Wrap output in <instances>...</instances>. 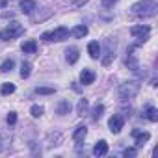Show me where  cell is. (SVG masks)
I'll return each instance as SVG.
<instances>
[{"label": "cell", "mask_w": 158, "mask_h": 158, "mask_svg": "<svg viewBox=\"0 0 158 158\" xmlns=\"http://www.w3.org/2000/svg\"><path fill=\"white\" fill-rule=\"evenodd\" d=\"M158 6H156V0H139L132 6V15L136 17H152L156 13Z\"/></svg>", "instance_id": "cell-1"}, {"label": "cell", "mask_w": 158, "mask_h": 158, "mask_svg": "<svg viewBox=\"0 0 158 158\" xmlns=\"http://www.w3.org/2000/svg\"><path fill=\"white\" fill-rule=\"evenodd\" d=\"M138 91H139V84H138L136 80H132V82H125V84L119 86V89H117V97L125 102V101L134 99V97L138 95Z\"/></svg>", "instance_id": "cell-2"}, {"label": "cell", "mask_w": 158, "mask_h": 158, "mask_svg": "<svg viewBox=\"0 0 158 158\" xmlns=\"http://www.w3.org/2000/svg\"><path fill=\"white\" fill-rule=\"evenodd\" d=\"M23 34H24V26L19 24V23H11L8 28H4L2 32H0V39H2V41H10V39H15V37L23 35Z\"/></svg>", "instance_id": "cell-3"}, {"label": "cell", "mask_w": 158, "mask_h": 158, "mask_svg": "<svg viewBox=\"0 0 158 158\" xmlns=\"http://www.w3.org/2000/svg\"><path fill=\"white\" fill-rule=\"evenodd\" d=\"M67 37H69V30H67L65 26H60V28H56V30H52V32H45V34L41 35L43 41H63V39H67Z\"/></svg>", "instance_id": "cell-4"}, {"label": "cell", "mask_w": 158, "mask_h": 158, "mask_svg": "<svg viewBox=\"0 0 158 158\" xmlns=\"http://www.w3.org/2000/svg\"><path fill=\"white\" fill-rule=\"evenodd\" d=\"M115 58V43L112 39H106V50L102 56V65H110Z\"/></svg>", "instance_id": "cell-5"}, {"label": "cell", "mask_w": 158, "mask_h": 158, "mask_svg": "<svg viewBox=\"0 0 158 158\" xmlns=\"http://www.w3.org/2000/svg\"><path fill=\"white\" fill-rule=\"evenodd\" d=\"M123 125H125V117L119 115V114L112 115L110 121H108V127H110V132H112V134H119L121 128H123Z\"/></svg>", "instance_id": "cell-6"}, {"label": "cell", "mask_w": 158, "mask_h": 158, "mask_svg": "<svg viewBox=\"0 0 158 158\" xmlns=\"http://www.w3.org/2000/svg\"><path fill=\"white\" fill-rule=\"evenodd\" d=\"M130 34H132V37H136V39H147L149 37V34H151V26H147V24H139V26H132L130 28Z\"/></svg>", "instance_id": "cell-7"}, {"label": "cell", "mask_w": 158, "mask_h": 158, "mask_svg": "<svg viewBox=\"0 0 158 158\" xmlns=\"http://www.w3.org/2000/svg\"><path fill=\"white\" fill-rule=\"evenodd\" d=\"M80 82H82L84 86L93 84V82H95V73H93L91 69H84V71L80 73Z\"/></svg>", "instance_id": "cell-8"}, {"label": "cell", "mask_w": 158, "mask_h": 158, "mask_svg": "<svg viewBox=\"0 0 158 158\" xmlns=\"http://www.w3.org/2000/svg\"><path fill=\"white\" fill-rule=\"evenodd\" d=\"M86 134H88V127L86 125H80V127H76V130L73 132V139L76 143H82L84 138H86Z\"/></svg>", "instance_id": "cell-9"}, {"label": "cell", "mask_w": 158, "mask_h": 158, "mask_svg": "<svg viewBox=\"0 0 158 158\" xmlns=\"http://www.w3.org/2000/svg\"><path fill=\"white\" fill-rule=\"evenodd\" d=\"M88 32H89V30H88V26L78 24V26H74L69 34H71L73 37H76V39H82V37H86V35H88Z\"/></svg>", "instance_id": "cell-10"}, {"label": "cell", "mask_w": 158, "mask_h": 158, "mask_svg": "<svg viewBox=\"0 0 158 158\" xmlns=\"http://www.w3.org/2000/svg\"><path fill=\"white\" fill-rule=\"evenodd\" d=\"M106 152H108V143H106L104 139L97 141L95 147H93V154H95V156H104Z\"/></svg>", "instance_id": "cell-11"}, {"label": "cell", "mask_w": 158, "mask_h": 158, "mask_svg": "<svg viewBox=\"0 0 158 158\" xmlns=\"http://www.w3.org/2000/svg\"><path fill=\"white\" fill-rule=\"evenodd\" d=\"M132 136H134V139H136V145H143V143L149 141V138H151L149 132H139V130H132Z\"/></svg>", "instance_id": "cell-12"}, {"label": "cell", "mask_w": 158, "mask_h": 158, "mask_svg": "<svg viewBox=\"0 0 158 158\" xmlns=\"http://www.w3.org/2000/svg\"><path fill=\"white\" fill-rule=\"evenodd\" d=\"M78 56H80V54H78V48L76 47H69L65 50V58H67L69 63H76L78 61Z\"/></svg>", "instance_id": "cell-13"}, {"label": "cell", "mask_w": 158, "mask_h": 158, "mask_svg": "<svg viewBox=\"0 0 158 158\" xmlns=\"http://www.w3.org/2000/svg\"><path fill=\"white\" fill-rule=\"evenodd\" d=\"M21 11L23 13H26V15H30L34 10H35V2H34V0H21Z\"/></svg>", "instance_id": "cell-14"}, {"label": "cell", "mask_w": 158, "mask_h": 158, "mask_svg": "<svg viewBox=\"0 0 158 158\" xmlns=\"http://www.w3.org/2000/svg\"><path fill=\"white\" fill-rule=\"evenodd\" d=\"M21 48H23L24 54H35V52H37V43H35L34 39H30V41H24Z\"/></svg>", "instance_id": "cell-15"}, {"label": "cell", "mask_w": 158, "mask_h": 158, "mask_svg": "<svg viewBox=\"0 0 158 158\" xmlns=\"http://www.w3.org/2000/svg\"><path fill=\"white\" fill-rule=\"evenodd\" d=\"M88 52H89V56H91L93 60H97V58L101 56V45H99V41H91V43L88 45Z\"/></svg>", "instance_id": "cell-16"}, {"label": "cell", "mask_w": 158, "mask_h": 158, "mask_svg": "<svg viewBox=\"0 0 158 158\" xmlns=\"http://www.w3.org/2000/svg\"><path fill=\"white\" fill-rule=\"evenodd\" d=\"M145 117L151 121V123H156L158 121V110L154 106H147L145 108Z\"/></svg>", "instance_id": "cell-17"}, {"label": "cell", "mask_w": 158, "mask_h": 158, "mask_svg": "<svg viewBox=\"0 0 158 158\" xmlns=\"http://www.w3.org/2000/svg\"><path fill=\"white\" fill-rule=\"evenodd\" d=\"M56 112H58V115H65V114H69V112H71V102H69V101H61V102L58 104Z\"/></svg>", "instance_id": "cell-18"}, {"label": "cell", "mask_w": 158, "mask_h": 158, "mask_svg": "<svg viewBox=\"0 0 158 158\" xmlns=\"http://www.w3.org/2000/svg\"><path fill=\"white\" fill-rule=\"evenodd\" d=\"M127 65H128V69H132V71H138V60H136V56L132 54V50L128 48V58H127Z\"/></svg>", "instance_id": "cell-19"}, {"label": "cell", "mask_w": 158, "mask_h": 158, "mask_svg": "<svg viewBox=\"0 0 158 158\" xmlns=\"http://www.w3.org/2000/svg\"><path fill=\"white\" fill-rule=\"evenodd\" d=\"M86 112H88V99H80L78 104H76V114L78 115H84Z\"/></svg>", "instance_id": "cell-20"}, {"label": "cell", "mask_w": 158, "mask_h": 158, "mask_svg": "<svg viewBox=\"0 0 158 158\" xmlns=\"http://www.w3.org/2000/svg\"><path fill=\"white\" fill-rule=\"evenodd\" d=\"M102 114H104V104H97V106L93 108V114H91V119H93V121H99V119L102 117Z\"/></svg>", "instance_id": "cell-21"}, {"label": "cell", "mask_w": 158, "mask_h": 158, "mask_svg": "<svg viewBox=\"0 0 158 158\" xmlns=\"http://www.w3.org/2000/svg\"><path fill=\"white\" fill-rule=\"evenodd\" d=\"M13 67H15V61H13L11 58H8V60L2 63V65H0V73H10Z\"/></svg>", "instance_id": "cell-22"}, {"label": "cell", "mask_w": 158, "mask_h": 158, "mask_svg": "<svg viewBox=\"0 0 158 158\" xmlns=\"http://www.w3.org/2000/svg\"><path fill=\"white\" fill-rule=\"evenodd\" d=\"M30 73H32V65L28 61H23V65H21V78H28Z\"/></svg>", "instance_id": "cell-23"}, {"label": "cell", "mask_w": 158, "mask_h": 158, "mask_svg": "<svg viewBox=\"0 0 158 158\" xmlns=\"http://www.w3.org/2000/svg\"><path fill=\"white\" fill-rule=\"evenodd\" d=\"M35 93L37 95H54L56 89L54 88H47V86H39V88H35Z\"/></svg>", "instance_id": "cell-24"}, {"label": "cell", "mask_w": 158, "mask_h": 158, "mask_svg": "<svg viewBox=\"0 0 158 158\" xmlns=\"http://www.w3.org/2000/svg\"><path fill=\"white\" fill-rule=\"evenodd\" d=\"M43 112H45V108H43V106H39V104H34V106L30 108V114H32V117H35V119H37V117H41V115H43Z\"/></svg>", "instance_id": "cell-25"}, {"label": "cell", "mask_w": 158, "mask_h": 158, "mask_svg": "<svg viewBox=\"0 0 158 158\" xmlns=\"http://www.w3.org/2000/svg\"><path fill=\"white\" fill-rule=\"evenodd\" d=\"M13 91H15V84H11V82L2 84V95H11Z\"/></svg>", "instance_id": "cell-26"}, {"label": "cell", "mask_w": 158, "mask_h": 158, "mask_svg": "<svg viewBox=\"0 0 158 158\" xmlns=\"http://www.w3.org/2000/svg\"><path fill=\"white\" fill-rule=\"evenodd\" d=\"M17 123V112H10L8 114V125H15Z\"/></svg>", "instance_id": "cell-27"}, {"label": "cell", "mask_w": 158, "mask_h": 158, "mask_svg": "<svg viewBox=\"0 0 158 158\" xmlns=\"http://www.w3.org/2000/svg\"><path fill=\"white\" fill-rule=\"evenodd\" d=\"M123 156H127V158H128V156H136V149H134V147L125 149V151H123Z\"/></svg>", "instance_id": "cell-28"}, {"label": "cell", "mask_w": 158, "mask_h": 158, "mask_svg": "<svg viewBox=\"0 0 158 158\" xmlns=\"http://www.w3.org/2000/svg\"><path fill=\"white\" fill-rule=\"evenodd\" d=\"M115 2H117V0H102V6H104V8H112Z\"/></svg>", "instance_id": "cell-29"}, {"label": "cell", "mask_w": 158, "mask_h": 158, "mask_svg": "<svg viewBox=\"0 0 158 158\" xmlns=\"http://www.w3.org/2000/svg\"><path fill=\"white\" fill-rule=\"evenodd\" d=\"M8 2H10V0H0V10L6 8V6H8Z\"/></svg>", "instance_id": "cell-30"}, {"label": "cell", "mask_w": 158, "mask_h": 158, "mask_svg": "<svg viewBox=\"0 0 158 158\" xmlns=\"http://www.w3.org/2000/svg\"><path fill=\"white\" fill-rule=\"evenodd\" d=\"M0 139H2V138H0ZM0 151H2V147H0Z\"/></svg>", "instance_id": "cell-31"}]
</instances>
